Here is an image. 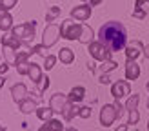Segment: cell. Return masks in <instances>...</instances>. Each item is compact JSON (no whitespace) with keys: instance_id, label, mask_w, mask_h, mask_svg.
<instances>
[{"instance_id":"obj_36","label":"cell","mask_w":149,"mask_h":131,"mask_svg":"<svg viewBox=\"0 0 149 131\" xmlns=\"http://www.w3.org/2000/svg\"><path fill=\"white\" fill-rule=\"evenodd\" d=\"M100 2H102V0H89V6L93 7V6H98Z\"/></svg>"},{"instance_id":"obj_9","label":"cell","mask_w":149,"mask_h":131,"mask_svg":"<svg viewBox=\"0 0 149 131\" xmlns=\"http://www.w3.org/2000/svg\"><path fill=\"white\" fill-rule=\"evenodd\" d=\"M65 102H68V97H65V95H62V93H55L53 97H51V100H49V107L53 109V113H62Z\"/></svg>"},{"instance_id":"obj_6","label":"cell","mask_w":149,"mask_h":131,"mask_svg":"<svg viewBox=\"0 0 149 131\" xmlns=\"http://www.w3.org/2000/svg\"><path fill=\"white\" fill-rule=\"evenodd\" d=\"M89 55H91L95 60L98 62H104V60H109L111 58V49L107 46H104V44L98 40V42H91L89 44Z\"/></svg>"},{"instance_id":"obj_16","label":"cell","mask_w":149,"mask_h":131,"mask_svg":"<svg viewBox=\"0 0 149 131\" xmlns=\"http://www.w3.org/2000/svg\"><path fill=\"white\" fill-rule=\"evenodd\" d=\"M27 77L33 80L35 84H40V80H42V68L38 64H35V62H29V71H27Z\"/></svg>"},{"instance_id":"obj_30","label":"cell","mask_w":149,"mask_h":131,"mask_svg":"<svg viewBox=\"0 0 149 131\" xmlns=\"http://www.w3.org/2000/svg\"><path fill=\"white\" fill-rule=\"evenodd\" d=\"M46 71H49V69H53L55 68V64H56V60H58V56H55V55H47L46 58Z\"/></svg>"},{"instance_id":"obj_12","label":"cell","mask_w":149,"mask_h":131,"mask_svg":"<svg viewBox=\"0 0 149 131\" xmlns=\"http://www.w3.org/2000/svg\"><path fill=\"white\" fill-rule=\"evenodd\" d=\"M11 97H13V100L17 102H22L26 97H27V87H26V84H15L13 87H11Z\"/></svg>"},{"instance_id":"obj_18","label":"cell","mask_w":149,"mask_h":131,"mask_svg":"<svg viewBox=\"0 0 149 131\" xmlns=\"http://www.w3.org/2000/svg\"><path fill=\"white\" fill-rule=\"evenodd\" d=\"M84 97H86V87H82V86H77V87H73V89L69 91V95H68V100L69 102H80V100H84Z\"/></svg>"},{"instance_id":"obj_13","label":"cell","mask_w":149,"mask_h":131,"mask_svg":"<svg viewBox=\"0 0 149 131\" xmlns=\"http://www.w3.org/2000/svg\"><path fill=\"white\" fill-rule=\"evenodd\" d=\"M0 42H2V47H13V49H18L22 46V40L17 38L13 33H6L4 36H0Z\"/></svg>"},{"instance_id":"obj_27","label":"cell","mask_w":149,"mask_h":131,"mask_svg":"<svg viewBox=\"0 0 149 131\" xmlns=\"http://www.w3.org/2000/svg\"><path fill=\"white\" fill-rule=\"evenodd\" d=\"M116 68H118V64H116L115 60H104L102 66H100V69H102L104 73H109V71H113V69H116Z\"/></svg>"},{"instance_id":"obj_24","label":"cell","mask_w":149,"mask_h":131,"mask_svg":"<svg viewBox=\"0 0 149 131\" xmlns=\"http://www.w3.org/2000/svg\"><path fill=\"white\" fill-rule=\"evenodd\" d=\"M138 102H140V95L133 93L131 97L127 98V102H125V109H127V111H133V109H136V107H138Z\"/></svg>"},{"instance_id":"obj_31","label":"cell","mask_w":149,"mask_h":131,"mask_svg":"<svg viewBox=\"0 0 149 131\" xmlns=\"http://www.w3.org/2000/svg\"><path fill=\"white\" fill-rule=\"evenodd\" d=\"M78 116H80V118H89V116H91V107H89V106L78 107Z\"/></svg>"},{"instance_id":"obj_14","label":"cell","mask_w":149,"mask_h":131,"mask_svg":"<svg viewBox=\"0 0 149 131\" xmlns=\"http://www.w3.org/2000/svg\"><path fill=\"white\" fill-rule=\"evenodd\" d=\"M62 116H64V120H68V122H71L74 116H78V107H77V104L74 102H65V106H64V109H62Z\"/></svg>"},{"instance_id":"obj_4","label":"cell","mask_w":149,"mask_h":131,"mask_svg":"<svg viewBox=\"0 0 149 131\" xmlns=\"http://www.w3.org/2000/svg\"><path fill=\"white\" fill-rule=\"evenodd\" d=\"M82 31V24L74 22V18H68L60 24V36L65 40H78Z\"/></svg>"},{"instance_id":"obj_1","label":"cell","mask_w":149,"mask_h":131,"mask_svg":"<svg viewBox=\"0 0 149 131\" xmlns=\"http://www.w3.org/2000/svg\"><path fill=\"white\" fill-rule=\"evenodd\" d=\"M98 40L104 46H107L111 49V53L122 51L127 46V29H125L124 24H120V22L109 20L98 29Z\"/></svg>"},{"instance_id":"obj_32","label":"cell","mask_w":149,"mask_h":131,"mask_svg":"<svg viewBox=\"0 0 149 131\" xmlns=\"http://www.w3.org/2000/svg\"><path fill=\"white\" fill-rule=\"evenodd\" d=\"M29 56H31V53H29V51H22V53H17V60H15V66L20 64V62H26Z\"/></svg>"},{"instance_id":"obj_11","label":"cell","mask_w":149,"mask_h":131,"mask_svg":"<svg viewBox=\"0 0 149 131\" xmlns=\"http://www.w3.org/2000/svg\"><path fill=\"white\" fill-rule=\"evenodd\" d=\"M140 77V66L136 64V60H129L125 62V78L127 80H136Z\"/></svg>"},{"instance_id":"obj_26","label":"cell","mask_w":149,"mask_h":131,"mask_svg":"<svg viewBox=\"0 0 149 131\" xmlns=\"http://www.w3.org/2000/svg\"><path fill=\"white\" fill-rule=\"evenodd\" d=\"M60 13H62V7H58V6L49 7V11L46 13V22H53L56 17H60Z\"/></svg>"},{"instance_id":"obj_10","label":"cell","mask_w":149,"mask_h":131,"mask_svg":"<svg viewBox=\"0 0 149 131\" xmlns=\"http://www.w3.org/2000/svg\"><path fill=\"white\" fill-rule=\"evenodd\" d=\"M124 49H125V56H127L129 60H136L140 56V53L144 51V46H142V42L135 40V42H131L129 46H125Z\"/></svg>"},{"instance_id":"obj_25","label":"cell","mask_w":149,"mask_h":131,"mask_svg":"<svg viewBox=\"0 0 149 131\" xmlns=\"http://www.w3.org/2000/svg\"><path fill=\"white\" fill-rule=\"evenodd\" d=\"M18 0H0V17H2L4 13H7L9 9H13L15 6H17Z\"/></svg>"},{"instance_id":"obj_34","label":"cell","mask_w":149,"mask_h":131,"mask_svg":"<svg viewBox=\"0 0 149 131\" xmlns=\"http://www.w3.org/2000/svg\"><path fill=\"white\" fill-rule=\"evenodd\" d=\"M98 82H100V84H109V82H111L109 77H107V73H102L100 78H98Z\"/></svg>"},{"instance_id":"obj_2","label":"cell","mask_w":149,"mask_h":131,"mask_svg":"<svg viewBox=\"0 0 149 131\" xmlns=\"http://www.w3.org/2000/svg\"><path fill=\"white\" fill-rule=\"evenodd\" d=\"M122 111L124 107L120 102H115V104H104V107L100 109V124L102 128H111L115 124L116 118H120L122 116Z\"/></svg>"},{"instance_id":"obj_37","label":"cell","mask_w":149,"mask_h":131,"mask_svg":"<svg viewBox=\"0 0 149 131\" xmlns=\"http://www.w3.org/2000/svg\"><path fill=\"white\" fill-rule=\"evenodd\" d=\"M4 84H6V78H4L2 75H0V89H2V87H4Z\"/></svg>"},{"instance_id":"obj_22","label":"cell","mask_w":149,"mask_h":131,"mask_svg":"<svg viewBox=\"0 0 149 131\" xmlns=\"http://www.w3.org/2000/svg\"><path fill=\"white\" fill-rule=\"evenodd\" d=\"M36 116H38V118L42 120V122H46V120H49V118H53V109L51 107H36Z\"/></svg>"},{"instance_id":"obj_5","label":"cell","mask_w":149,"mask_h":131,"mask_svg":"<svg viewBox=\"0 0 149 131\" xmlns=\"http://www.w3.org/2000/svg\"><path fill=\"white\" fill-rule=\"evenodd\" d=\"M58 38H60V26L53 24V22H49V24L46 26V29H44V35H42V44L44 47L49 49L53 47L55 44L58 42Z\"/></svg>"},{"instance_id":"obj_3","label":"cell","mask_w":149,"mask_h":131,"mask_svg":"<svg viewBox=\"0 0 149 131\" xmlns=\"http://www.w3.org/2000/svg\"><path fill=\"white\" fill-rule=\"evenodd\" d=\"M11 33L17 36V38L22 40V44H26V46H29V44L33 42L35 35H36V22L31 20V22H26V24H20L17 27H11Z\"/></svg>"},{"instance_id":"obj_41","label":"cell","mask_w":149,"mask_h":131,"mask_svg":"<svg viewBox=\"0 0 149 131\" xmlns=\"http://www.w3.org/2000/svg\"><path fill=\"white\" fill-rule=\"evenodd\" d=\"M2 129H4V128H2V126H0V131H2Z\"/></svg>"},{"instance_id":"obj_17","label":"cell","mask_w":149,"mask_h":131,"mask_svg":"<svg viewBox=\"0 0 149 131\" xmlns=\"http://www.w3.org/2000/svg\"><path fill=\"white\" fill-rule=\"evenodd\" d=\"M18 107H20V113H24V115H29V113H35L36 111V102L33 98H24L22 102H18Z\"/></svg>"},{"instance_id":"obj_23","label":"cell","mask_w":149,"mask_h":131,"mask_svg":"<svg viewBox=\"0 0 149 131\" xmlns=\"http://www.w3.org/2000/svg\"><path fill=\"white\" fill-rule=\"evenodd\" d=\"M4 56H6V60L9 66H15V60H17V49H13V47H4Z\"/></svg>"},{"instance_id":"obj_21","label":"cell","mask_w":149,"mask_h":131,"mask_svg":"<svg viewBox=\"0 0 149 131\" xmlns=\"http://www.w3.org/2000/svg\"><path fill=\"white\" fill-rule=\"evenodd\" d=\"M13 27V17L9 13H4L2 17H0V31H9V29Z\"/></svg>"},{"instance_id":"obj_40","label":"cell","mask_w":149,"mask_h":131,"mask_svg":"<svg viewBox=\"0 0 149 131\" xmlns=\"http://www.w3.org/2000/svg\"><path fill=\"white\" fill-rule=\"evenodd\" d=\"M147 91H149V82H147Z\"/></svg>"},{"instance_id":"obj_33","label":"cell","mask_w":149,"mask_h":131,"mask_svg":"<svg viewBox=\"0 0 149 131\" xmlns=\"http://www.w3.org/2000/svg\"><path fill=\"white\" fill-rule=\"evenodd\" d=\"M47 87H49V78H47V77H46V78L42 77V80H40V91H46Z\"/></svg>"},{"instance_id":"obj_39","label":"cell","mask_w":149,"mask_h":131,"mask_svg":"<svg viewBox=\"0 0 149 131\" xmlns=\"http://www.w3.org/2000/svg\"><path fill=\"white\" fill-rule=\"evenodd\" d=\"M147 129H149V120H147Z\"/></svg>"},{"instance_id":"obj_8","label":"cell","mask_w":149,"mask_h":131,"mask_svg":"<svg viewBox=\"0 0 149 131\" xmlns=\"http://www.w3.org/2000/svg\"><path fill=\"white\" fill-rule=\"evenodd\" d=\"M91 17V6L89 4H80L77 7L71 9V18H74L77 22H86Z\"/></svg>"},{"instance_id":"obj_42","label":"cell","mask_w":149,"mask_h":131,"mask_svg":"<svg viewBox=\"0 0 149 131\" xmlns=\"http://www.w3.org/2000/svg\"><path fill=\"white\" fill-rule=\"evenodd\" d=\"M147 107H149V102H147Z\"/></svg>"},{"instance_id":"obj_7","label":"cell","mask_w":149,"mask_h":131,"mask_svg":"<svg viewBox=\"0 0 149 131\" xmlns=\"http://www.w3.org/2000/svg\"><path fill=\"white\" fill-rule=\"evenodd\" d=\"M111 95L116 98V100H120L124 97H127V95H131V86L127 80H116V82L111 86Z\"/></svg>"},{"instance_id":"obj_15","label":"cell","mask_w":149,"mask_h":131,"mask_svg":"<svg viewBox=\"0 0 149 131\" xmlns=\"http://www.w3.org/2000/svg\"><path fill=\"white\" fill-rule=\"evenodd\" d=\"M93 38H95L93 29L89 27L87 24H82V31H80V36H78V42H80V44H86V46H89V44L93 42Z\"/></svg>"},{"instance_id":"obj_20","label":"cell","mask_w":149,"mask_h":131,"mask_svg":"<svg viewBox=\"0 0 149 131\" xmlns=\"http://www.w3.org/2000/svg\"><path fill=\"white\" fill-rule=\"evenodd\" d=\"M64 129V124H60V120H55V118H49L46 120L44 126H40V131H62Z\"/></svg>"},{"instance_id":"obj_19","label":"cell","mask_w":149,"mask_h":131,"mask_svg":"<svg viewBox=\"0 0 149 131\" xmlns=\"http://www.w3.org/2000/svg\"><path fill=\"white\" fill-rule=\"evenodd\" d=\"M58 60H60L62 64H65V66L73 64L74 62V51L69 49V47H62L60 53H58Z\"/></svg>"},{"instance_id":"obj_29","label":"cell","mask_w":149,"mask_h":131,"mask_svg":"<svg viewBox=\"0 0 149 131\" xmlns=\"http://www.w3.org/2000/svg\"><path fill=\"white\" fill-rule=\"evenodd\" d=\"M138 120H140L138 109H133V111H129V120H127V124H129V128H133V126H135V124H138Z\"/></svg>"},{"instance_id":"obj_28","label":"cell","mask_w":149,"mask_h":131,"mask_svg":"<svg viewBox=\"0 0 149 131\" xmlns=\"http://www.w3.org/2000/svg\"><path fill=\"white\" fill-rule=\"evenodd\" d=\"M15 68H17V73H18V75L26 77V75H27V71H29V62H27V60H26V62H20V64L15 66Z\"/></svg>"},{"instance_id":"obj_38","label":"cell","mask_w":149,"mask_h":131,"mask_svg":"<svg viewBox=\"0 0 149 131\" xmlns=\"http://www.w3.org/2000/svg\"><path fill=\"white\" fill-rule=\"evenodd\" d=\"M144 55H146V58H149V46L144 47Z\"/></svg>"},{"instance_id":"obj_35","label":"cell","mask_w":149,"mask_h":131,"mask_svg":"<svg viewBox=\"0 0 149 131\" xmlns=\"http://www.w3.org/2000/svg\"><path fill=\"white\" fill-rule=\"evenodd\" d=\"M7 69H9V64H2L0 66V75H6Z\"/></svg>"}]
</instances>
